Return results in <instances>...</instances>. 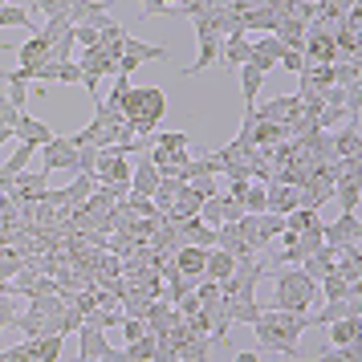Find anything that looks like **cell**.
Wrapping results in <instances>:
<instances>
[{"mask_svg": "<svg viewBox=\"0 0 362 362\" xmlns=\"http://www.w3.org/2000/svg\"><path fill=\"white\" fill-rule=\"evenodd\" d=\"M252 329H257V342L264 350H277L289 362H297V338L305 334V313H289V310L264 305V313L252 322Z\"/></svg>", "mask_w": 362, "mask_h": 362, "instance_id": "obj_1", "label": "cell"}, {"mask_svg": "<svg viewBox=\"0 0 362 362\" xmlns=\"http://www.w3.org/2000/svg\"><path fill=\"white\" fill-rule=\"evenodd\" d=\"M118 110H122V122H127V131L134 139L139 134H155L167 115V94L159 86H131L122 94V102H118Z\"/></svg>", "mask_w": 362, "mask_h": 362, "instance_id": "obj_2", "label": "cell"}, {"mask_svg": "<svg viewBox=\"0 0 362 362\" xmlns=\"http://www.w3.org/2000/svg\"><path fill=\"white\" fill-rule=\"evenodd\" d=\"M317 281H310L297 264H281L273 277V310H289V313H313L317 305Z\"/></svg>", "mask_w": 362, "mask_h": 362, "instance_id": "obj_3", "label": "cell"}, {"mask_svg": "<svg viewBox=\"0 0 362 362\" xmlns=\"http://www.w3.org/2000/svg\"><path fill=\"white\" fill-rule=\"evenodd\" d=\"M264 273H269V264L261 257H240L236 269H232V277L220 281V293L236 297V301H248V297H257V285H261Z\"/></svg>", "mask_w": 362, "mask_h": 362, "instance_id": "obj_4", "label": "cell"}, {"mask_svg": "<svg viewBox=\"0 0 362 362\" xmlns=\"http://www.w3.org/2000/svg\"><path fill=\"white\" fill-rule=\"evenodd\" d=\"M41 155H45V163H41V171L49 175V171H78V147H74V139L69 134H53L45 147H37Z\"/></svg>", "mask_w": 362, "mask_h": 362, "instance_id": "obj_5", "label": "cell"}, {"mask_svg": "<svg viewBox=\"0 0 362 362\" xmlns=\"http://www.w3.org/2000/svg\"><path fill=\"white\" fill-rule=\"evenodd\" d=\"M362 236V224H358V212H342L338 220H326V228H322V240L329 248H342V245H358Z\"/></svg>", "mask_w": 362, "mask_h": 362, "instance_id": "obj_6", "label": "cell"}, {"mask_svg": "<svg viewBox=\"0 0 362 362\" xmlns=\"http://www.w3.org/2000/svg\"><path fill=\"white\" fill-rule=\"evenodd\" d=\"M334 199V183L322 180V175H310L305 183H297V208L305 212H322V204Z\"/></svg>", "mask_w": 362, "mask_h": 362, "instance_id": "obj_7", "label": "cell"}, {"mask_svg": "<svg viewBox=\"0 0 362 362\" xmlns=\"http://www.w3.org/2000/svg\"><path fill=\"white\" fill-rule=\"evenodd\" d=\"M13 139H17V143H29V147H45V143L53 139V131H49L45 118H33V115L21 110L17 122H13Z\"/></svg>", "mask_w": 362, "mask_h": 362, "instance_id": "obj_8", "label": "cell"}, {"mask_svg": "<svg viewBox=\"0 0 362 362\" xmlns=\"http://www.w3.org/2000/svg\"><path fill=\"white\" fill-rule=\"evenodd\" d=\"M208 252H212V248L180 245L175 252H171V264L180 269V277H187V281H199V277H204V264H208Z\"/></svg>", "mask_w": 362, "mask_h": 362, "instance_id": "obj_9", "label": "cell"}, {"mask_svg": "<svg viewBox=\"0 0 362 362\" xmlns=\"http://www.w3.org/2000/svg\"><path fill=\"white\" fill-rule=\"evenodd\" d=\"M281 53H285V45H281V41H277L273 33H264L261 41H252V53H248V62H252V66H257V69L264 74V78H269V74L277 69Z\"/></svg>", "mask_w": 362, "mask_h": 362, "instance_id": "obj_10", "label": "cell"}, {"mask_svg": "<svg viewBox=\"0 0 362 362\" xmlns=\"http://www.w3.org/2000/svg\"><path fill=\"white\" fill-rule=\"evenodd\" d=\"M45 180H49L45 171H29V167H25L17 180H13V196H17V204H37V199H45V192H49Z\"/></svg>", "mask_w": 362, "mask_h": 362, "instance_id": "obj_11", "label": "cell"}, {"mask_svg": "<svg viewBox=\"0 0 362 362\" xmlns=\"http://www.w3.org/2000/svg\"><path fill=\"white\" fill-rule=\"evenodd\" d=\"M110 350V338L106 329H94V326H78V362H90V358H102Z\"/></svg>", "mask_w": 362, "mask_h": 362, "instance_id": "obj_12", "label": "cell"}, {"mask_svg": "<svg viewBox=\"0 0 362 362\" xmlns=\"http://www.w3.org/2000/svg\"><path fill=\"white\" fill-rule=\"evenodd\" d=\"M159 180H163V175L155 171V163H151L147 151H143V159L131 167V196H147L151 199L155 196V187H159Z\"/></svg>", "mask_w": 362, "mask_h": 362, "instance_id": "obj_13", "label": "cell"}, {"mask_svg": "<svg viewBox=\"0 0 362 362\" xmlns=\"http://www.w3.org/2000/svg\"><path fill=\"white\" fill-rule=\"evenodd\" d=\"M248 53H252V41H248L240 29L236 33L224 37V49H220V66H228V69H240L248 62Z\"/></svg>", "mask_w": 362, "mask_h": 362, "instance_id": "obj_14", "label": "cell"}, {"mask_svg": "<svg viewBox=\"0 0 362 362\" xmlns=\"http://www.w3.org/2000/svg\"><path fill=\"white\" fill-rule=\"evenodd\" d=\"M297 208V187L293 183H269V196H264V212L273 216H289Z\"/></svg>", "mask_w": 362, "mask_h": 362, "instance_id": "obj_15", "label": "cell"}, {"mask_svg": "<svg viewBox=\"0 0 362 362\" xmlns=\"http://www.w3.org/2000/svg\"><path fill=\"white\" fill-rule=\"evenodd\" d=\"M329 346H354L362 338V317L358 313H346L338 322H329Z\"/></svg>", "mask_w": 362, "mask_h": 362, "instance_id": "obj_16", "label": "cell"}, {"mask_svg": "<svg viewBox=\"0 0 362 362\" xmlns=\"http://www.w3.org/2000/svg\"><path fill=\"white\" fill-rule=\"evenodd\" d=\"M180 240L183 245H196V248H216V228H208L199 216H192V220L180 224Z\"/></svg>", "mask_w": 362, "mask_h": 362, "instance_id": "obj_17", "label": "cell"}, {"mask_svg": "<svg viewBox=\"0 0 362 362\" xmlns=\"http://www.w3.org/2000/svg\"><path fill=\"white\" fill-rule=\"evenodd\" d=\"M334 199L342 204V212H358V199H362L358 175H338L334 180Z\"/></svg>", "mask_w": 362, "mask_h": 362, "instance_id": "obj_18", "label": "cell"}, {"mask_svg": "<svg viewBox=\"0 0 362 362\" xmlns=\"http://www.w3.org/2000/svg\"><path fill=\"white\" fill-rule=\"evenodd\" d=\"M25 350L33 354V362H62L66 338H25Z\"/></svg>", "mask_w": 362, "mask_h": 362, "instance_id": "obj_19", "label": "cell"}, {"mask_svg": "<svg viewBox=\"0 0 362 362\" xmlns=\"http://www.w3.org/2000/svg\"><path fill=\"white\" fill-rule=\"evenodd\" d=\"M17 62H21V69H33V66H41V62H49V41H45L41 33H33L17 49Z\"/></svg>", "mask_w": 362, "mask_h": 362, "instance_id": "obj_20", "label": "cell"}, {"mask_svg": "<svg viewBox=\"0 0 362 362\" xmlns=\"http://www.w3.org/2000/svg\"><path fill=\"white\" fill-rule=\"evenodd\" d=\"M232 269H236V257L224 252V248H212V252H208V264H204V277L220 285V281L232 277Z\"/></svg>", "mask_w": 362, "mask_h": 362, "instance_id": "obj_21", "label": "cell"}, {"mask_svg": "<svg viewBox=\"0 0 362 362\" xmlns=\"http://www.w3.org/2000/svg\"><path fill=\"white\" fill-rule=\"evenodd\" d=\"M240 74V94H245V110H252L257 106V94H261V86H264V74L252 62H245V66L236 69Z\"/></svg>", "mask_w": 362, "mask_h": 362, "instance_id": "obj_22", "label": "cell"}, {"mask_svg": "<svg viewBox=\"0 0 362 362\" xmlns=\"http://www.w3.org/2000/svg\"><path fill=\"white\" fill-rule=\"evenodd\" d=\"M245 29L273 33V29H277V13H273V8H264V4H257V8H245V13H240V33H245Z\"/></svg>", "mask_w": 362, "mask_h": 362, "instance_id": "obj_23", "label": "cell"}, {"mask_svg": "<svg viewBox=\"0 0 362 362\" xmlns=\"http://www.w3.org/2000/svg\"><path fill=\"white\" fill-rule=\"evenodd\" d=\"M122 53H134L139 62H171V53H167L163 45H151V41H134L131 33H127V41H122Z\"/></svg>", "mask_w": 362, "mask_h": 362, "instance_id": "obj_24", "label": "cell"}, {"mask_svg": "<svg viewBox=\"0 0 362 362\" xmlns=\"http://www.w3.org/2000/svg\"><path fill=\"white\" fill-rule=\"evenodd\" d=\"M317 293L326 297V301H346L350 293H362V289H354V285H350V281H342L338 273H329V277L317 281Z\"/></svg>", "mask_w": 362, "mask_h": 362, "instance_id": "obj_25", "label": "cell"}, {"mask_svg": "<svg viewBox=\"0 0 362 362\" xmlns=\"http://www.w3.org/2000/svg\"><path fill=\"white\" fill-rule=\"evenodd\" d=\"M261 313H264V305L257 301V297H248V301H236V297H232V326H236V322L252 326V322H257Z\"/></svg>", "mask_w": 362, "mask_h": 362, "instance_id": "obj_26", "label": "cell"}, {"mask_svg": "<svg viewBox=\"0 0 362 362\" xmlns=\"http://www.w3.org/2000/svg\"><path fill=\"white\" fill-rule=\"evenodd\" d=\"M264 196H269V183H248V192L240 196V208H245L248 216H261L264 212Z\"/></svg>", "mask_w": 362, "mask_h": 362, "instance_id": "obj_27", "label": "cell"}, {"mask_svg": "<svg viewBox=\"0 0 362 362\" xmlns=\"http://www.w3.org/2000/svg\"><path fill=\"white\" fill-rule=\"evenodd\" d=\"M122 317H127L122 310H102V305H98V310L86 313L82 322H86V326H94V329H115V326H122Z\"/></svg>", "mask_w": 362, "mask_h": 362, "instance_id": "obj_28", "label": "cell"}, {"mask_svg": "<svg viewBox=\"0 0 362 362\" xmlns=\"http://www.w3.org/2000/svg\"><path fill=\"white\" fill-rule=\"evenodd\" d=\"M33 13L25 8V4H0V29H13V25H25V29H33Z\"/></svg>", "mask_w": 362, "mask_h": 362, "instance_id": "obj_29", "label": "cell"}, {"mask_svg": "<svg viewBox=\"0 0 362 362\" xmlns=\"http://www.w3.org/2000/svg\"><path fill=\"white\" fill-rule=\"evenodd\" d=\"M310 362H362V346L354 342V346H329V350H322L317 358H310Z\"/></svg>", "mask_w": 362, "mask_h": 362, "instance_id": "obj_30", "label": "cell"}, {"mask_svg": "<svg viewBox=\"0 0 362 362\" xmlns=\"http://www.w3.org/2000/svg\"><path fill=\"white\" fill-rule=\"evenodd\" d=\"M297 78L305 86H313V90H326V86H334V66H305Z\"/></svg>", "mask_w": 362, "mask_h": 362, "instance_id": "obj_31", "label": "cell"}, {"mask_svg": "<svg viewBox=\"0 0 362 362\" xmlns=\"http://www.w3.org/2000/svg\"><path fill=\"white\" fill-rule=\"evenodd\" d=\"M334 86L338 90H358V62H334Z\"/></svg>", "mask_w": 362, "mask_h": 362, "instance_id": "obj_32", "label": "cell"}, {"mask_svg": "<svg viewBox=\"0 0 362 362\" xmlns=\"http://www.w3.org/2000/svg\"><path fill=\"white\" fill-rule=\"evenodd\" d=\"M74 49H78V41H74V29H69V33H62L49 45V62H57V66L62 62H74Z\"/></svg>", "mask_w": 362, "mask_h": 362, "instance_id": "obj_33", "label": "cell"}, {"mask_svg": "<svg viewBox=\"0 0 362 362\" xmlns=\"http://www.w3.org/2000/svg\"><path fill=\"white\" fill-rule=\"evenodd\" d=\"M33 155H37V147H29V143H17V151H13V159H8V163H0V167H4V171H8V175L17 180L21 171L29 167V159H33Z\"/></svg>", "mask_w": 362, "mask_h": 362, "instance_id": "obj_34", "label": "cell"}, {"mask_svg": "<svg viewBox=\"0 0 362 362\" xmlns=\"http://www.w3.org/2000/svg\"><path fill=\"white\" fill-rule=\"evenodd\" d=\"M151 147H163V151H187V147H192V139H187L183 131H167V134L155 131V143H151Z\"/></svg>", "mask_w": 362, "mask_h": 362, "instance_id": "obj_35", "label": "cell"}, {"mask_svg": "<svg viewBox=\"0 0 362 362\" xmlns=\"http://www.w3.org/2000/svg\"><path fill=\"white\" fill-rule=\"evenodd\" d=\"M69 29H74V25H69V17L62 13V17H45V29H37V33H41V37L53 45V41H57L62 33H69Z\"/></svg>", "mask_w": 362, "mask_h": 362, "instance_id": "obj_36", "label": "cell"}, {"mask_svg": "<svg viewBox=\"0 0 362 362\" xmlns=\"http://www.w3.org/2000/svg\"><path fill=\"white\" fill-rule=\"evenodd\" d=\"M199 220H204L208 228H220V224H224V212H220V196H212V199H204V204H199Z\"/></svg>", "mask_w": 362, "mask_h": 362, "instance_id": "obj_37", "label": "cell"}, {"mask_svg": "<svg viewBox=\"0 0 362 362\" xmlns=\"http://www.w3.org/2000/svg\"><path fill=\"white\" fill-rule=\"evenodd\" d=\"M17 313H21L17 293H0V329H8V326H13V322H17Z\"/></svg>", "mask_w": 362, "mask_h": 362, "instance_id": "obj_38", "label": "cell"}, {"mask_svg": "<svg viewBox=\"0 0 362 362\" xmlns=\"http://www.w3.org/2000/svg\"><path fill=\"white\" fill-rule=\"evenodd\" d=\"M29 13H45V17H62L69 8V0H33V4H25Z\"/></svg>", "mask_w": 362, "mask_h": 362, "instance_id": "obj_39", "label": "cell"}, {"mask_svg": "<svg viewBox=\"0 0 362 362\" xmlns=\"http://www.w3.org/2000/svg\"><path fill=\"white\" fill-rule=\"evenodd\" d=\"M74 41H78L82 49H94V45H102V33L94 25H74Z\"/></svg>", "mask_w": 362, "mask_h": 362, "instance_id": "obj_40", "label": "cell"}, {"mask_svg": "<svg viewBox=\"0 0 362 362\" xmlns=\"http://www.w3.org/2000/svg\"><path fill=\"white\" fill-rule=\"evenodd\" d=\"M277 66H281V69H289V74H301V69H305V53H301V49H285Z\"/></svg>", "mask_w": 362, "mask_h": 362, "instance_id": "obj_41", "label": "cell"}, {"mask_svg": "<svg viewBox=\"0 0 362 362\" xmlns=\"http://www.w3.org/2000/svg\"><path fill=\"white\" fill-rule=\"evenodd\" d=\"M122 334H127V342H139V338H147V322L143 317H122Z\"/></svg>", "mask_w": 362, "mask_h": 362, "instance_id": "obj_42", "label": "cell"}, {"mask_svg": "<svg viewBox=\"0 0 362 362\" xmlns=\"http://www.w3.org/2000/svg\"><path fill=\"white\" fill-rule=\"evenodd\" d=\"M220 212H224V224H236V220L245 216V208H240V199H232V196H220Z\"/></svg>", "mask_w": 362, "mask_h": 362, "instance_id": "obj_43", "label": "cell"}, {"mask_svg": "<svg viewBox=\"0 0 362 362\" xmlns=\"http://www.w3.org/2000/svg\"><path fill=\"white\" fill-rule=\"evenodd\" d=\"M57 82H66V86L82 82V66H78V62H62V66H57Z\"/></svg>", "mask_w": 362, "mask_h": 362, "instance_id": "obj_44", "label": "cell"}, {"mask_svg": "<svg viewBox=\"0 0 362 362\" xmlns=\"http://www.w3.org/2000/svg\"><path fill=\"white\" fill-rule=\"evenodd\" d=\"M8 102H13L17 110H25V102H29V90H25V82H13V78H8Z\"/></svg>", "mask_w": 362, "mask_h": 362, "instance_id": "obj_45", "label": "cell"}, {"mask_svg": "<svg viewBox=\"0 0 362 362\" xmlns=\"http://www.w3.org/2000/svg\"><path fill=\"white\" fill-rule=\"evenodd\" d=\"M139 66H143V62H139L134 53H122V57H118V74H122V78H131V74H134Z\"/></svg>", "mask_w": 362, "mask_h": 362, "instance_id": "obj_46", "label": "cell"}, {"mask_svg": "<svg viewBox=\"0 0 362 362\" xmlns=\"http://www.w3.org/2000/svg\"><path fill=\"white\" fill-rule=\"evenodd\" d=\"M17 115H21V110H17L8 98L0 102V127H13V122H17Z\"/></svg>", "mask_w": 362, "mask_h": 362, "instance_id": "obj_47", "label": "cell"}, {"mask_svg": "<svg viewBox=\"0 0 362 362\" xmlns=\"http://www.w3.org/2000/svg\"><path fill=\"white\" fill-rule=\"evenodd\" d=\"M232 362H261V354H257V350H240Z\"/></svg>", "mask_w": 362, "mask_h": 362, "instance_id": "obj_48", "label": "cell"}, {"mask_svg": "<svg viewBox=\"0 0 362 362\" xmlns=\"http://www.w3.org/2000/svg\"><path fill=\"white\" fill-rule=\"evenodd\" d=\"M8 139H13V127H0V147H4Z\"/></svg>", "mask_w": 362, "mask_h": 362, "instance_id": "obj_49", "label": "cell"}, {"mask_svg": "<svg viewBox=\"0 0 362 362\" xmlns=\"http://www.w3.org/2000/svg\"><path fill=\"white\" fill-rule=\"evenodd\" d=\"M0 4H8V0H0Z\"/></svg>", "mask_w": 362, "mask_h": 362, "instance_id": "obj_50", "label": "cell"}]
</instances>
